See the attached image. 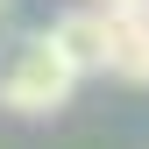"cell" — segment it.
I'll return each mask as SVG.
<instances>
[{
	"label": "cell",
	"mask_w": 149,
	"mask_h": 149,
	"mask_svg": "<svg viewBox=\"0 0 149 149\" xmlns=\"http://www.w3.org/2000/svg\"><path fill=\"white\" fill-rule=\"evenodd\" d=\"M107 71L128 85H149V7L142 14H114V50H107Z\"/></svg>",
	"instance_id": "3957f363"
},
{
	"label": "cell",
	"mask_w": 149,
	"mask_h": 149,
	"mask_svg": "<svg viewBox=\"0 0 149 149\" xmlns=\"http://www.w3.org/2000/svg\"><path fill=\"white\" fill-rule=\"evenodd\" d=\"M71 92H78V64L57 50V36H22V43L0 57V107L7 114H57L71 107Z\"/></svg>",
	"instance_id": "6da1fadb"
},
{
	"label": "cell",
	"mask_w": 149,
	"mask_h": 149,
	"mask_svg": "<svg viewBox=\"0 0 149 149\" xmlns=\"http://www.w3.org/2000/svg\"><path fill=\"white\" fill-rule=\"evenodd\" d=\"M50 36H57V50L78 64V78H85V71H107V50H114V14H107V7H71Z\"/></svg>",
	"instance_id": "7a4b0ae2"
},
{
	"label": "cell",
	"mask_w": 149,
	"mask_h": 149,
	"mask_svg": "<svg viewBox=\"0 0 149 149\" xmlns=\"http://www.w3.org/2000/svg\"><path fill=\"white\" fill-rule=\"evenodd\" d=\"M92 7H107V14H142L149 0H92Z\"/></svg>",
	"instance_id": "277c9868"
},
{
	"label": "cell",
	"mask_w": 149,
	"mask_h": 149,
	"mask_svg": "<svg viewBox=\"0 0 149 149\" xmlns=\"http://www.w3.org/2000/svg\"><path fill=\"white\" fill-rule=\"evenodd\" d=\"M0 7H7V0H0Z\"/></svg>",
	"instance_id": "5b68a950"
}]
</instances>
